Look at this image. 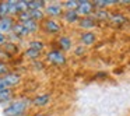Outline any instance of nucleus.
Segmentation results:
<instances>
[{
	"label": "nucleus",
	"mask_w": 130,
	"mask_h": 116,
	"mask_svg": "<svg viewBox=\"0 0 130 116\" xmlns=\"http://www.w3.org/2000/svg\"><path fill=\"white\" fill-rule=\"evenodd\" d=\"M9 102H13V90L11 88L0 91V105L9 104Z\"/></svg>",
	"instance_id": "nucleus-14"
},
{
	"label": "nucleus",
	"mask_w": 130,
	"mask_h": 116,
	"mask_svg": "<svg viewBox=\"0 0 130 116\" xmlns=\"http://www.w3.org/2000/svg\"><path fill=\"white\" fill-rule=\"evenodd\" d=\"M7 73H9V67H7V64L3 62V60H0V77L6 76Z\"/></svg>",
	"instance_id": "nucleus-27"
},
{
	"label": "nucleus",
	"mask_w": 130,
	"mask_h": 116,
	"mask_svg": "<svg viewBox=\"0 0 130 116\" xmlns=\"http://www.w3.org/2000/svg\"><path fill=\"white\" fill-rule=\"evenodd\" d=\"M34 66H35V67H39V69L43 67V64L41 62H38V60H35V62H34Z\"/></svg>",
	"instance_id": "nucleus-31"
},
{
	"label": "nucleus",
	"mask_w": 130,
	"mask_h": 116,
	"mask_svg": "<svg viewBox=\"0 0 130 116\" xmlns=\"http://www.w3.org/2000/svg\"><path fill=\"white\" fill-rule=\"evenodd\" d=\"M77 13L83 17H90L91 13H94V4L88 0H80L78 7H77Z\"/></svg>",
	"instance_id": "nucleus-5"
},
{
	"label": "nucleus",
	"mask_w": 130,
	"mask_h": 116,
	"mask_svg": "<svg viewBox=\"0 0 130 116\" xmlns=\"http://www.w3.org/2000/svg\"><path fill=\"white\" fill-rule=\"evenodd\" d=\"M115 3H119V0H96L92 4H94V9H106L110 4H115Z\"/></svg>",
	"instance_id": "nucleus-17"
},
{
	"label": "nucleus",
	"mask_w": 130,
	"mask_h": 116,
	"mask_svg": "<svg viewBox=\"0 0 130 116\" xmlns=\"http://www.w3.org/2000/svg\"><path fill=\"white\" fill-rule=\"evenodd\" d=\"M51 102V95L49 94H41V95H37L34 99H32V105L38 108L46 106V105Z\"/></svg>",
	"instance_id": "nucleus-9"
},
{
	"label": "nucleus",
	"mask_w": 130,
	"mask_h": 116,
	"mask_svg": "<svg viewBox=\"0 0 130 116\" xmlns=\"http://www.w3.org/2000/svg\"><path fill=\"white\" fill-rule=\"evenodd\" d=\"M13 34L14 35H17L18 38H25L27 35H29L28 34V31L25 29V27H24V24L23 23H20V21H17V23L13 25Z\"/></svg>",
	"instance_id": "nucleus-13"
},
{
	"label": "nucleus",
	"mask_w": 130,
	"mask_h": 116,
	"mask_svg": "<svg viewBox=\"0 0 130 116\" xmlns=\"http://www.w3.org/2000/svg\"><path fill=\"white\" fill-rule=\"evenodd\" d=\"M46 59H48L49 63L55 66H62L66 63V56L60 49H52L46 53Z\"/></svg>",
	"instance_id": "nucleus-2"
},
{
	"label": "nucleus",
	"mask_w": 130,
	"mask_h": 116,
	"mask_svg": "<svg viewBox=\"0 0 130 116\" xmlns=\"http://www.w3.org/2000/svg\"><path fill=\"white\" fill-rule=\"evenodd\" d=\"M78 3H80V0H69V2H64L62 6H63V9H66V10H77Z\"/></svg>",
	"instance_id": "nucleus-24"
},
{
	"label": "nucleus",
	"mask_w": 130,
	"mask_h": 116,
	"mask_svg": "<svg viewBox=\"0 0 130 116\" xmlns=\"http://www.w3.org/2000/svg\"><path fill=\"white\" fill-rule=\"evenodd\" d=\"M57 43H59L60 51H62V52L70 51L71 46H73V43H71V39L67 37V35H62V37H59V39H57Z\"/></svg>",
	"instance_id": "nucleus-12"
},
{
	"label": "nucleus",
	"mask_w": 130,
	"mask_h": 116,
	"mask_svg": "<svg viewBox=\"0 0 130 116\" xmlns=\"http://www.w3.org/2000/svg\"><path fill=\"white\" fill-rule=\"evenodd\" d=\"M95 39H96L95 34L91 32V31H85V32H83V34L80 35V41H81V43H83V45H85V46L92 45V43L95 42Z\"/></svg>",
	"instance_id": "nucleus-11"
},
{
	"label": "nucleus",
	"mask_w": 130,
	"mask_h": 116,
	"mask_svg": "<svg viewBox=\"0 0 130 116\" xmlns=\"http://www.w3.org/2000/svg\"><path fill=\"white\" fill-rule=\"evenodd\" d=\"M28 7L29 10H45L46 3L42 0H32V2H28Z\"/></svg>",
	"instance_id": "nucleus-19"
},
{
	"label": "nucleus",
	"mask_w": 130,
	"mask_h": 116,
	"mask_svg": "<svg viewBox=\"0 0 130 116\" xmlns=\"http://www.w3.org/2000/svg\"><path fill=\"white\" fill-rule=\"evenodd\" d=\"M29 14H31V18L35 21H43L45 20V11L43 10H29Z\"/></svg>",
	"instance_id": "nucleus-21"
},
{
	"label": "nucleus",
	"mask_w": 130,
	"mask_h": 116,
	"mask_svg": "<svg viewBox=\"0 0 130 116\" xmlns=\"http://www.w3.org/2000/svg\"><path fill=\"white\" fill-rule=\"evenodd\" d=\"M43 48H45V43L38 39H34L28 43V49H34V51H38V52H42Z\"/></svg>",
	"instance_id": "nucleus-22"
},
{
	"label": "nucleus",
	"mask_w": 130,
	"mask_h": 116,
	"mask_svg": "<svg viewBox=\"0 0 130 116\" xmlns=\"http://www.w3.org/2000/svg\"><path fill=\"white\" fill-rule=\"evenodd\" d=\"M9 3V14L10 17H14V15L20 14V9H18V2H14V0H9L7 2Z\"/></svg>",
	"instance_id": "nucleus-18"
},
{
	"label": "nucleus",
	"mask_w": 130,
	"mask_h": 116,
	"mask_svg": "<svg viewBox=\"0 0 130 116\" xmlns=\"http://www.w3.org/2000/svg\"><path fill=\"white\" fill-rule=\"evenodd\" d=\"M2 80H3L6 88H13V87H15V85L20 84L21 76H20V74H17V73H7L6 76L2 77Z\"/></svg>",
	"instance_id": "nucleus-6"
},
{
	"label": "nucleus",
	"mask_w": 130,
	"mask_h": 116,
	"mask_svg": "<svg viewBox=\"0 0 130 116\" xmlns=\"http://www.w3.org/2000/svg\"><path fill=\"white\" fill-rule=\"evenodd\" d=\"M9 57H10V55H7L3 49L0 48V59H9Z\"/></svg>",
	"instance_id": "nucleus-29"
},
{
	"label": "nucleus",
	"mask_w": 130,
	"mask_h": 116,
	"mask_svg": "<svg viewBox=\"0 0 130 116\" xmlns=\"http://www.w3.org/2000/svg\"><path fill=\"white\" fill-rule=\"evenodd\" d=\"M94 17H95V20H108V18H110V14L105 9H95Z\"/></svg>",
	"instance_id": "nucleus-20"
},
{
	"label": "nucleus",
	"mask_w": 130,
	"mask_h": 116,
	"mask_svg": "<svg viewBox=\"0 0 130 116\" xmlns=\"http://www.w3.org/2000/svg\"><path fill=\"white\" fill-rule=\"evenodd\" d=\"M78 25L81 27L83 29L88 31V29H92V28L96 27V20H95V17H92V15H90V17H83V18H80Z\"/></svg>",
	"instance_id": "nucleus-8"
},
{
	"label": "nucleus",
	"mask_w": 130,
	"mask_h": 116,
	"mask_svg": "<svg viewBox=\"0 0 130 116\" xmlns=\"http://www.w3.org/2000/svg\"><path fill=\"white\" fill-rule=\"evenodd\" d=\"M34 116H45V115H43V113H35Z\"/></svg>",
	"instance_id": "nucleus-32"
},
{
	"label": "nucleus",
	"mask_w": 130,
	"mask_h": 116,
	"mask_svg": "<svg viewBox=\"0 0 130 116\" xmlns=\"http://www.w3.org/2000/svg\"><path fill=\"white\" fill-rule=\"evenodd\" d=\"M2 49H3L7 55L13 56V55H15L18 52V45H17V43H13V42H9V41H7V42L4 43V46H2Z\"/></svg>",
	"instance_id": "nucleus-15"
},
{
	"label": "nucleus",
	"mask_w": 130,
	"mask_h": 116,
	"mask_svg": "<svg viewBox=\"0 0 130 116\" xmlns=\"http://www.w3.org/2000/svg\"><path fill=\"white\" fill-rule=\"evenodd\" d=\"M42 25H43V29H45L48 34H52V35L59 34V32L62 31V25H60L56 20H53V18H45Z\"/></svg>",
	"instance_id": "nucleus-4"
},
{
	"label": "nucleus",
	"mask_w": 130,
	"mask_h": 116,
	"mask_svg": "<svg viewBox=\"0 0 130 116\" xmlns=\"http://www.w3.org/2000/svg\"><path fill=\"white\" fill-rule=\"evenodd\" d=\"M110 21H112L113 24H118V25H119V24H126L127 23L126 17H124V15H122V14H118V13L110 15Z\"/></svg>",
	"instance_id": "nucleus-23"
},
{
	"label": "nucleus",
	"mask_w": 130,
	"mask_h": 116,
	"mask_svg": "<svg viewBox=\"0 0 130 116\" xmlns=\"http://www.w3.org/2000/svg\"><path fill=\"white\" fill-rule=\"evenodd\" d=\"M24 24V27H25V29L28 31V34H34V32H37L38 29H39V24H38V21H35V20H28V21H25V23H23Z\"/></svg>",
	"instance_id": "nucleus-16"
},
{
	"label": "nucleus",
	"mask_w": 130,
	"mask_h": 116,
	"mask_svg": "<svg viewBox=\"0 0 130 116\" xmlns=\"http://www.w3.org/2000/svg\"><path fill=\"white\" fill-rule=\"evenodd\" d=\"M15 24L13 17H3L0 18V34L9 35L13 31V25Z\"/></svg>",
	"instance_id": "nucleus-7"
},
{
	"label": "nucleus",
	"mask_w": 130,
	"mask_h": 116,
	"mask_svg": "<svg viewBox=\"0 0 130 116\" xmlns=\"http://www.w3.org/2000/svg\"><path fill=\"white\" fill-rule=\"evenodd\" d=\"M10 17L9 14V3L7 2H0V18Z\"/></svg>",
	"instance_id": "nucleus-25"
},
{
	"label": "nucleus",
	"mask_w": 130,
	"mask_h": 116,
	"mask_svg": "<svg viewBox=\"0 0 130 116\" xmlns=\"http://www.w3.org/2000/svg\"><path fill=\"white\" fill-rule=\"evenodd\" d=\"M31 105H32V99H28V98L15 99V101L10 102L4 108L3 113H4V116H23Z\"/></svg>",
	"instance_id": "nucleus-1"
},
{
	"label": "nucleus",
	"mask_w": 130,
	"mask_h": 116,
	"mask_svg": "<svg viewBox=\"0 0 130 116\" xmlns=\"http://www.w3.org/2000/svg\"><path fill=\"white\" fill-rule=\"evenodd\" d=\"M45 14L48 15V18H56V17H60L63 13V6L60 3H51V4H46L45 7Z\"/></svg>",
	"instance_id": "nucleus-3"
},
{
	"label": "nucleus",
	"mask_w": 130,
	"mask_h": 116,
	"mask_svg": "<svg viewBox=\"0 0 130 116\" xmlns=\"http://www.w3.org/2000/svg\"><path fill=\"white\" fill-rule=\"evenodd\" d=\"M84 49H85V46H78V48L76 49V55H81L83 52H84Z\"/></svg>",
	"instance_id": "nucleus-30"
},
{
	"label": "nucleus",
	"mask_w": 130,
	"mask_h": 116,
	"mask_svg": "<svg viewBox=\"0 0 130 116\" xmlns=\"http://www.w3.org/2000/svg\"><path fill=\"white\" fill-rule=\"evenodd\" d=\"M63 18H64L66 23L69 24H74L80 21V14L77 13V10H66L63 13Z\"/></svg>",
	"instance_id": "nucleus-10"
},
{
	"label": "nucleus",
	"mask_w": 130,
	"mask_h": 116,
	"mask_svg": "<svg viewBox=\"0 0 130 116\" xmlns=\"http://www.w3.org/2000/svg\"><path fill=\"white\" fill-rule=\"evenodd\" d=\"M7 42V35H4V34H0V48L2 46H4V43Z\"/></svg>",
	"instance_id": "nucleus-28"
},
{
	"label": "nucleus",
	"mask_w": 130,
	"mask_h": 116,
	"mask_svg": "<svg viewBox=\"0 0 130 116\" xmlns=\"http://www.w3.org/2000/svg\"><path fill=\"white\" fill-rule=\"evenodd\" d=\"M39 56H41V52H38V51H34V49H27L25 51V57L34 60V62L39 59Z\"/></svg>",
	"instance_id": "nucleus-26"
}]
</instances>
